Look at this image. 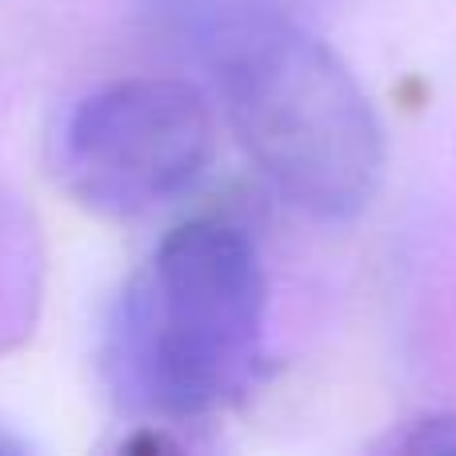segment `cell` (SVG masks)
<instances>
[{
	"label": "cell",
	"mask_w": 456,
	"mask_h": 456,
	"mask_svg": "<svg viewBox=\"0 0 456 456\" xmlns=\"http://www.w3.org/2000/svg\"><path fill=\"white\" fill-rule=\"evenodd\" d=\"M268 284L244 228L176 224L120 292L109 377L120 401L160 420H197L248 393L265 361Z\"/></svg>",
	"instance_id": "6da1fadb"
},
{
	"label": "cell",
	"mask_w": 456,
	"mask_h": 456,
	"mask_svg": "<svg viewBox=\"0 0 456 456\" xmlns=\"http://www.w3.org/2000/svg\"><path fill=\"white\" fill-rule=\"evenodd\" d=\"M224 112L256 173L313 221H353L385 168V133L345 61L292 16L213 64Z\"/></svg>",
	"instance_id": "7a4b0ae2"
},
{
	"label": "cell",
	"mask_w": 456,
	"mask_h": 456,
	"mask_svg": "<svg viewBox=\"0 0 456 456\" xmlns=\"http://www.w3.org/2000/svg\"><path fill=\"white\" fill-rule=\"evenodd\" d=\"M213 112L181 77H125L85 93L56 133V176L112 221L181 200L213 160Z\"/></svg>",
	"instance_id": "3957f363"
},
{
	"label": "cell",
	"mask_w": 456,
	"mask_h": 456,
	"mask_svg": "<svg viewBox=\"0 0 456 456\" xmlns=\"http://www.w3.org/2000/svg\"><path fill=\"white\" fill-rule=\"evenodd\" d=\"M141 4L165 45L208 69L252 28L289 16L284 0H141Z\"/></svg>",
	"instance_id": "277c9868"
},
{
	"label": "cell",
	"mask_w": 456,
	"mask_h": 456,
	"mask_svg": "<svg viewBox=\"0 0 456 456\" xmlns=\"http://www.w3.org/2000/svg\"><path fill=\"white\" fill-rule=\"evenodd\" d=\"M45 289V248L32 213L0 192V353L32 337Z\"/></svg>",
	"instance_id": "5b68a950"
},
{
	"label": "cell",
	"mask_w": 456,
	"mask_h": 456,
	"mask_svg": "<svg viewBox=\"0 0 456 456\" xmlns=\"http://www.w3.org/2000/svg\"><path fill=\"white\" fill-rule=\"evenodd\" d=\"M388 449L412 456H456V412L412 420V425H404L401 436L388 441Z\"/></svg>",
	"instance_id": "8992f818"
},
{
	"label": "cell",
	"mask_w": 456,
	"mask_h": 456,
	"mask_svg": "<svg viewBox=\"0 0 456 456\" xmlns=\"http://www.w3.org/2000/svg\"><path fill=\"white\" fill-rule=\"evenodd\" d=\"M20 452H28V441L0 425V456H20Z\"/></svg>",
	"instance_id": "52a82bcc"
}]
</instances>
